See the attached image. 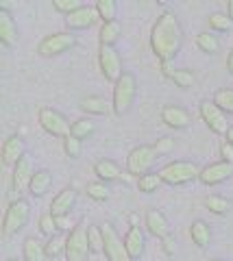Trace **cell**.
<instances>
[{
	"mask_svg": "<svg viewBox=\"0 0 233 261\" xmlns=\"http://www.w3.org/2000/svg\"><path fill=\"white\" fill-rule=\"evenodd\" d=\"M120 35H122V27L120 22L114 20V22H102V27L98 31V39H100V46H114Z\"/></svg>",
	"mask_w": 233,
	"mask_h": 261,
	"instance_id": "obj_27",
	"label": "cell"
},
{
	"mask_svg": "<svg viewBox=\"0 0 233 261\" xmlns=\"http://www.w3.org/2000/svg\"><path fill=\"white\" fill-rule=\"evenodd\" d=\"M162 122L168 128L181 130V128H188L192 124V113L188 109L179 107V105H166L162 109Z\"/></svg>",
	"mask_w": 233,
	"mask_h": 261,
	"instance_id": "obj_15",
	"label": "cell"
},
{
	"mask_svg": "<svg viewBox=\"0 0 233 261\" xmlns=\"http://www.w3.org/2000/svg\"><path fill=\"white\" fill-rule=\"evenodd\" d=\"M220 157H222V161L233 163V144L222 142V146H220Z\"/></svg>",
	"mask_w": 233,
	"mask_h": 261,
	"instance_id": "obj_43",
	"label": "cell"
},
{
	"mask_svg": "<svg viewBox=\"0 0 233 261\" xmlns=\"http://www.w3.org/2000/svg\"><path fill=\"white\" fill-rule=\"evenodd\" d=\"M170 81L176 85V87H181V89H192L196 85V76H194V72L192 70H174V74L170 76Z\"/></svg>",
	"mask_w": 233,
	"mask_h": 261,
	"instance_id": "obj_35",
	"label": "cell"
},
{
	"mask_svg": "<svg viewBox=\"0 0 233 261\" xmlns=\"http://www.w3.org/2000/svg\"><path fill=\"white\" fill-rule=\"evenodd\" d=\"M214 102L218 105V107L224 111V113H231L233 116V89H218V92L214 94Z\"/></svg>",
	"mask_w": 233,
	"mask_h": 261,
	"instance_id": "obj_37",
	"label": "cell"
},
{
	"mask_svg": "<svg viewBox=\"0 0 233 261\" xmlns=\"http://www.w3.org/2000/svg\"><path fill=\"white\" fill-rule=\"evenodd\" d=\"M227 15L233 20V0H229V5H227Z\"/></svg>",
	"mask_w": 233,
	"mask_h": 261,
	"instance_id": "obj_47",
	"label": "cell"
},
{
	"mask_svg": "<svg viewBox=\"0 0 233 261\" xmlns=\"http://www.w3.org/2000/svg\"><path fill=\"white\" fill-rule=\"evenodd\" d=\"M159 185H162V176L159 172H148L138 178V190L142 194H155L159 190Z\"/></svg>",
	"mask_w": 233,
	"mask_h": 261,
	"instance_id": "obj_30",
	"label": "cell"
},
{
	"mask_svg": "<svg viewBox=\"0 0 233 261\" xmlns=\"http://www.w3.org/2000/svg\"><path fill=\"white\" fill-rule=\"evenodd\" d=\"M198 111H200V118H203V122L207 124V128L212 130V133L216 135H227V130L231 128L229 122H227V113H224L218 105H216L214 100H203L198 105Z\"/></svg>",
	"mask_w": 233,
	"mask_h": 261,
	"instance_id": "obj_9",
	"label": "cell"
},
{
	"mask_svg": "<svg viewBox=\"0 0 233 261\" xmlns=\"http://www.w3.org/2000/svg\"><path fill=\"white\" fill-rule=\"evenodd\" d=\"M135 96H138V81L131 72H124L116 83H114V100H111V109L116 116H124V113L133 107Z\"/></svg>",
	"mask_w": 233,
	"mask_h": 261,
	"instance_id": "obj_2",
	"label": "cell"
},
{
	"mask_svg": "<svg viewBox=\"0 0 233 261\" xmlns=\"http://www.w3.org/2000/svg\"><path fill=\"white\" fill-rule=\"evenodd\" d=\"M39 231H42L46 238L57 235V233H55V231H57V220H55V216L50 214V211H46V214L39 218Z\"/></svg>",
	"mask_w": 233,
	"mask_h": 261,
	"instance_id": "obj_39",
	"label": "cell"
},
{
	"mask_svg": "<svg viewBox=\"0 0 233 261\" xmlns=\"http://www.w3.org/2000/svg\"><path fill=\"white\" fill-rule=\"evenodd\" d=\"M190 238H192V242H194L196 248H205L207 244H210V240H212L210 224H207L205 220H194L192 226H190Z\"/></svg>",
	"mask_w": 233,
	"mask_h": 261,
	"instance_id": "obj_25",
	"label": "cell"
},
{
	"mask_svg": "<svg viewBox=\"0 0 233 261\" xmlns=\"http://www.w3.org/2000/svg\"><path fill=\"white\" fill-rule=\"evenodd\" d=\"M76 198H79V192L74 190V187H63V190L50 200V207H48V211H50L55 218L68 216L70 211L74 209Z\"/></svg>",
	"mask_w": 233,
	"mask_h": 261,
	"instance_id": "obj_16",
	"label": "cell"
},
{
	"mask_svg": "<svg viewBox=\"0 0 233 261\" xmlns=\"http://www.w3.org/2000/svg\"><path fill=\"white\" fill-rule=\"evenodd\" d=\"M224 142H229V144H233V126L227 130V135H224Z\"/></svg>",
	"mask_w": 233,
	"mask_h": 261,
	"instance_id": "obj_46",
	"label": "cell"
},
{
	"mask_svg": "<svg viewBox=\"0 0 233 261\" xmlns=\"http://www.w3.org/2000/svg\"><path fill=\"white\" fill-rule=\"evenodd\" d=\"M83 113L87 116H105V113L111 109V102L102 96H85L81 102H79Z\"/></svg>",
	"mask_w": 233,
	"mask_h": 261,
	"instance_id": "obj_22",
	"label": "cell"
},
{
	"mask_svg": "<svg viewBox=\"0 0 233 261\" xmlns=\"http://www.w3.org/2000/svg\"><path fill=\"white\" fill-rule=\"evenodd\" d=\"M53 187V174L48 172L46 168L37 170V172L33 174V181H31V187H29V194L35 196V198H39V196H44L48 190Z\"/></svg>",
	"mask_w": 233,
	"mask_h": 261,
	"instance_id": "obj_24",
	"label": "cell"
},
{
	"mask_svg": "<svg viewBox=\"0 0 233 261\" xmlns=\"http://www.w3.org/2000/svg\"><path fill=\"white\" fill-rule=\"evenodd\" d=\"M98 68L102 72V76L111 83H116V81L124 74L122 72V59H120V55L114 46H100L98 48Z\"/></svg>",
	"mask_w": 233,
	"mask_h": 261,
	"instance_id": "obj_10",
	"label": "cell"
},
{
	"mask_svg": "<svg viewBox=\"0 0 233 261\" xmlns=\"http://www.w3.org/2000/svg\"><path fill=\"white\" fill-rule=\"evenodd\" d=\"M96 20H100L98 18V11H96V7H79V9L74 13H70L68 18H66V27L68 31H85V29H90L96 24Z\"/></svg>",
	"mask_w": 233,
	"mask_h": 261,
	"instance_id": "obj_14",
	"label": "cell"
},
{
	"mask_svg": "<svg viewBox=\"0 0 233 261\" xmlns=\"http://www.w3.org/2000/svg\"><path fill=\"white\" fill-rule=\"evenodd\" d=\"M94 174L98 176L100 183H114L118 181L120 176H122V170H120V166L116 161L111 159H98L94 163Z\"/></svg>",
	"mask_w": 233,
	"mask_h": 261,
	"instance_id": "obj_21",
	"label": "cell"
},
{
	"mask_svg": "<svg viewBox=\"0 0 233 261\" xmlns=\"http://www.w3.org/2000/svg\"><path fill=\"white\" fill-rule=\"evenodd\" d=\"M9 261H15V259H9Z\"/></svg>",
	"mask_w": 233,
	"mask_h": 261,
	"instance_id": "obj_49",
	"label": "cell"
},
{
	"mask_svg": "<svg viewBox=\"0 0 233 261\" xmlns=\"http://www.w3.org/2000/svg\"><path fill=\"white\" fill-rule=\"evenodd\" d=\"M66 242H68V238H63V235H59V233L53 235V238H48V242L44 244L48 259H55V257H59V255H66Z\"/></svg>",
	"mask_w": 233,
	"mask_h": 261,
	"instance_id": "obj_29",
	"label": "cell"
},
{
	"mask_svg": "<svg viewBox=\"0 0 233 261\" xmlns=\"http://www.w3.org/2000/svg\"><path fill=\"white\" fill-rule=\"evenodd\" d=\"M0 42L7 48H13L18 44V27H15V20L11 18L9 11L0 9Z\"/></svg>",
	"mask_w": 233,
	"mask_h": 261,
	"instance_id": "obj_20",
	"label": "cell"
},
{
	"mask_svg": "<svg viewBox=\"0 0 233 261\" xmlns=\"http://www.w3.org/2000/svg\"><path fill=\"white\" fill-rule=\"evenodd\" d=\"M81 150H83V142L76 140V137L68 135L66 140H63V152L68 154V159H79L81 157Z\"/></svg>",
	"mask_w": 233,
	"mask_h": 261,
	"instance_id": "obj_38",
	"label": "cell"
},
{
	"mask_svg": "<svg viewBox=\"0 0 233 261\" xmlns=\"http://www.w3.org/2000/svg\"><path fill=\"white\" fill-rule=\"evenodd\" d=\"M87 240H90V248H92V252H102V250H105L102 228H100L98 224H90V226H87Z\"/></svg>",
	"mask_w": 233,
	"mask_h": 261,
	"instance_id": "obj_36",
	"label": "cell"
},
{
	"mask_svg": "<svg viewBox=\"0 0 233 261\" xmlns=\"http://www.w3.org/2000/svg\"><path fill=\"white\" fill-rule=\"evenodd\" d=\"M39 126H42L48 135L53 137H66L72 133V124L68 122V118L59 113L57 109H50V107H42L39 109Z\"/></svg>",
	"mask_w": 233,
	"mask_h": 261,
	"instance_id": "obj_8",
	"label": "cell"
},
{
	"mask_svg": "<svg viewBox=\"0 0 233 261\" xmlns=\"http://www.w3.org/2000/svg\"><path fill=\"white\" fill-rule=\"evenodd\" d=\"M183 46V29L172 11H164L150 29V50L162 63H170Z\"/></svg>",
	"mask_w": 233,
	"mask_h": 261,
	"instance_id": "obj_1",
	"label": "cell"
},
{
	"mask_svg": "<svg viewBox=\"0 0 233 261\" xmlns=\"http://www.w3.org/2000/svg\"><path fill=\"white\" fill-rule=\"evenodd\" d=\"M102 240H105V259L107 261H131L124 246V240L116 233V228L111 224H102Z\"/></svg>",
	"mask_w": 233,
	"mask_h": 261,
	"instance_id": "obj_11",
	"label": "cell"
},
{
	"mask_svg": "<svg viewBox=\"0 0 233 261\" xmlns=\"http://www.w3.org/2000/svg\"><path fill=\"white\" fill-rule=\"evenodd\" d=\"M37 170L33 168V161H31L29 154L24 157L13 166V174H11V185H13V192L15 194H22L27 192L31 187V181H33V174Z\"/></svg>",
	"mask_w": 233,
	"mask_h": 261,
	"instance_id": "obj_13",
	"label": "cell"
},
{
	"mask_svg": "<svg viewBox=\"0 0 233 261\" xmlns=\"http://www.w3.org/2000/svg\"><path fill=\"white\" fill-rule=\"evenodd\" d=\"M87 226L85 220H81L76 226H72V231L68 233L66 242V259L68 261H87L92 255L90 240H87Z\"/></svg>",
	"mask_w": 233,
	"mask_h": 261,
	"instance_id": "obj_5",
	"label": "cell"
},
{
	"mask_svg": "<svg viewBox=\"0 0 233 261\" xmlns=\"http://www.w3.org/2000/svg\"><path fill=\"white\" fill-rule=\"evenodd\" d=\"M162 246H164V252L168 257H174V252H176V240H174V235H168V238L162 240Z\"/></svg>",
	"mask_w": 233,
	"mask_h": 261,
	"instance_id": "obj_42",
	"label": "cell"
},
{
	"mask_svg": "<svg viewBox=\"0 0 233 261\" xmlns=\"http://www.w3.org/2000/svg\"><path fill=\"white\" fill-rule=\"evenodd\" d=\"M22 259L24 261H48V255H46V246L37 238H27L22 244Z\"/></svg>",
	"mask_w": 233,
	"mask_h": 261,
	"instance_id": "obj_23",
	"label": "cell"
},
{
	"mask_svg": "<svg viewBox=\"0 0 233 261\" xmlns=\"http://www.w3.org/2000/svg\"><path fill=\"white\" fill-rule=\"evenodd\" d=\"M124 246H126V252L131 261H138L142 255H144V246H146V238H144L142 228L140 226H131L124 235Z\"/></svg>",
	"mask_w": 233,
	"mask_h": 261,
	"instance_id": "obj_19",
	"label": "cell"
},
{
	"mask_svg": "<svg viewBox=\"0 0 233 261\" xmlns=\"http://www.w3.org/2000/svg\"><path fill=\"white\" fill-rule=\"evenodd\" d=\"M196 46H198V50L205 53V55L220 53V39H218V35H216L214 31L198 33V35H196Z\"/></svg>",
	"mask_w": 233,
	"mask_h": 261,
	"instance_id": "obj_26",
	"label": "cell"
},
{
	"mask_svg": "<svg viewBox=\"0 0 233 261\" xmlns=\"http://www.w3.org/2000/svg\"><path fill=\"white\" fill-rule=\"evenodd\" d=\"M24 154H27V142L22 135H9L3 144V163L5 166H15Z\"/></svg>",
	"mask_w": 233,
	"mask_h": 261,
	"instance_id": "obj_17",
	"label": "cell"
},
{
	"mask_svg": "<svg viewBox=\"0 0 233 261\" xmlns=\"http://www.w3.org/2000/svg\"><path fill=\"white\" fill-rule=\"evenodd\" d=\"M31 220V205L24 198H15L9 202V207L5 211L3 220V235L5 238H13L20 231H24V226Z\"/></svg>",
	"mask_w": 233,
	"mask_h": 261,
	"instance_id": "obj_4",
	"label": "cell"
},
{
	"mask_svg": "<svg viewBox=\"0 0 233 261\" xmlns=\"http://www.w3.org/2000/svg\"><path fill=\"white\" fill-rule=\"evenodd\" d=\"M233 176V163L227 161H216L210 163V166L200 168V174H198V181L207 185V187H214V185H220L224 183L227 178Z\"/></svg>",
	"mask_w": 233,
	"mask_h": 261,
	"instance_id": "obj_12",
	"label": "cell"
},
{
	"mask_svg": "<svg viewBox=\"0 0 233 261\" xmlns=\"http://www.w3.org/2000/svg\"><path fill=\"white\" fill-rule=\"evenodd\" d=\"M227 70H229V74L233 76V48H231V53L227 57Z\"/></svg>",
	"mask_w": 233,
	"mask_h": 261,
	"instance_id": "obj_45",
	"label": "cell"
},
{
	"mask_svg": "<svg viewBox=\"0 0 233 261\" xmlns=\"http://www.w3.org/2000/svg\"><path fill=\"white\" fill-rule=\"evenodd\" d=\"M79 7H83L79 0H53V9L57 11V13H63L68 18L70 13H74Z\"/></svg>",
	"mask_w": 233,
	"mask_h": 261,
	"instance_id": "obj_40",
	"label": "cell"
},
{
	"mask_svg": "<svg viewBox=\"0 0 233 261\" xmlns=\"http://www.w3.org/2000/svg\"><path fill=\"white\" fill-rule=\"evenodd\" d=\"M172 148H174V140H170V137H164V140H159V142L155 144L157 154H168Z\"/></svg>",
	"mask_w": 233,
	"mask_h": 261,
	"instance_id": "obj_41",
	"label": "cell"
},
{
	"mask_svg": "<svg viewBox=\"0 0 233 261\" xmlns=\"http://www.w3.org/2000/svg\"><path fill=\"white\" fill-rule=\"evenodd\" d=\"M76 46V35L72 31H61V33H53V35H46L37 46V55L44 57V59H50V57H59L63 53L72 50Z\"/></svg>",
	"mask_w": 233,
	"mask_h": 261,
	"instance_id": "obj_6",
	"label": "cell"
},
{
	"mask_svg": "<svg viewBox=\"0 0 233 261\" xmlns=\"http://www.w3.org/2000/svg\"><path fill=\"white\" fill-rule=\"evenodd\" d=\"M210 29L214 33H227L233 29V20L229 18L227 13H220V11H216V13H210Z\"/></svg>",
	"mask_w": 233,
	"mask_h": 261,
	"instance_id": "obj_31",
	"label": "cell"
},
{
	"mask_svg": "<svg viewBox=\"0 0 233 261\" xmlns=\"http://www.w3.org/2000/svg\"><path fill=\"white\" fill-rule=\"evenodd\" d=\"M96 11L102 22H114L118 15V3L116 0H98L96 3Z\"/></svg>",
	"mask_w": 233,
	"mask_h": 261,
	"instance_id": "obj_32",
	"label": "cell"
},
{
	"mask_svg": "<svg viewBox=\"0 0 233 261\" xmlns=\"http://www.w3.org/2000/svg\"><path fill=\"white\" fill-rule=\"evenodd\" d=\"M155 161H157L155 146L142 144V146H135V148L128 152V157H126V170H128V174H133V176L140 178V176L150 172L152 166H155Z\"/></svg>",
	"mask_w": 233,
	"mask_h": 261,
	"instance_id": "obj_7",
	"label": "cell"
},
{
	"mask_svg": "<svg viewBox=\"0 0 233 261\" xmlns=\"http://www.w3.org/2000/svg\"><path fill=\"white\" fill-rule=\"evenodd\" d=\"M146 231H148V235H152V238H157V240H164L168 235H172L170 222H168V218L159 209L146 211Z\"/></svg>",
	"mask_w": 233,
	"mask_h": 261,
	"instance_id": "obj_18",
	"label": "cell"
},
{
	"mask_svg": "<svg viewBox=\"0 0 233 261\" xmlns=\"http://www.w3.org/2000/svg\"><path fill=\"white\" fill-rule=\"evenodd\" d=\"M85 194L90 196L92 200H96V202H105V200H109V196H111L107 183H100V181L87 183V185H85Z\"/></svg>",
	"mask_w": 233,
	"mask_h": 261,
	"instance_id": "obj_34",
	"label": "cell"
},
{
	"mask_svg": "<svg viewBox=\"0 0 233 261\" xmlns=\"http://www.w3.org/2000/svg\"><path fill=\"white\" fill-rule=\"evenodd\" d=\"M205 207L212 211L216 216H227L231 211V202L227 198H222V196H207L205 198Z\"/></svg>",
	"mask_w": 233,
	"mask_h": 261,
	"instance_id": "obj_33",
	"label": "cell"
},
{
	"mask_svg": "<svg viewBox=\"0 0 233 261\" xmlns=\"http://www.w3.org/2000/svg\"><path fill=\"white\" fill-rule=\"evenodd\" d=\"M96 133V122L92 118H81L76 120L74 124H72V137H76V140H90V137Z\"/></svg>",
	"mask_w": 233,
	"mask_h": 261,
	"instance_id": "obj_28",
	"label": "cell"
},
{
	"mask_svg": "<svg viewBox=\"0 0 233 261\" xmlns=\"http://www.w3.org/2000/svg\"><path fill=\"white\" fill-rule=\"evenodd\" d=\"M55 220H57V231H70L68 216H61V218H55Z\"/></svg>",
	"mask_w": 233,
	"mask_h": 261,
	"instance_id": "obj_44",
	"label": "cell"
},
{
	"mask_svg": "<svg viewBox=\"0 0 233 261\" xmlns=\"http://www.w3.org/2000/svg\"><path fill=\"white\" fill-rule=\"evenodd\" d=\"M200 174V168L194 161H170L159 170V176H162V183L179 187V185H188L192 181H196Z\"/></svg>",
	"mask_w": 233,
	"mask_h": 261,
	"instance_id": "obj_3",
	"label": "cell"
},
{
	"mask_svg": "<svg viewBox=\"0 0 233 261\" xmlns=\"http://www.w3.org/2000/svg\"><path fill=\"white\" fill-rule=\"evenodd\" d=\"M214 261H220V259H214Z\"/></svg>",
	"mask_w": 233,
	"mask_h": 261,
	"instance_id": "obj_48",
	"label": "cell"
}]
</instances>
